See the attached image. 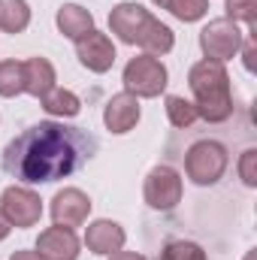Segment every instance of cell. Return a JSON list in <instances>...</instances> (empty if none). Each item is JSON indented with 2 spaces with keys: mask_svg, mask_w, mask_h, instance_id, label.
Wrapping results in <instances>:
<instances>
[{
  "mask_svg": "<svg viewBox=\"0 0 257 260\" xmlns=\"http://www.w3.org/2000/svg\"><path fill=\"white\" fill-rule=\"evenodd\" d=\"M30 24V6L27 0H0V30L3 34H21Z\"/></svg>",
  "mask_w": 257,
  "mask_h": 260,
  "instance_id": "obj_18",
  "label": "cell"
},
{
  "mask_svg": "<svg viewBox=\"0 0 257 260\" xmlns=\"http://www.w3.org/2000/svg\"><path fill=\"white\" fill-rule=\"evenodd\" d=\"M136 121H139V97H133V94H115L109 103H106V109H103V124L109 127V133H130V130L136 127Z\"/></svg>",
  "mask_w": 257,
  "mask_h": 260,
  "instance_id": "obj_12",
  "label": "cell"
},
{
  "mask_svg": "<svg viewBox=\"0 0 257 260\" xmlns=\"http://www.w3.org/2000/svg\"><path fill=\"white\" fill-rule=\"evenodd\" d=\"M9 230H12V227H9V221L3 218V212H0V242H3L6 236H9Z\"/></svg>",
  "mask_w": 257,
  "mask_h": 260,
  "instance_id": "obj_27",
  "label": "cell"
},
{
  "mask_svg": "<svg viewBox=\"0 0 257 260\" xmlns=\"http://www.w3.org/2000/svg\"><path fill=\"white\" fill-rule=\"evenodd\" d=\"M97 154V139L85 127L40 121L3 148V170L21 185H49L79 173Z\"/></svg>",
  "mask_w": 257,
  "mask_h": 260,
  "instance_id": "obj_1",
  "label": "cell"
},
{
  "mask_svg": "<svg viewBox=\"0 0 257 260\" xmlns=\"http://www.w3.org/2000/svg\"><path fill=\"white\" fill-rule=\"evenodd\" d=\"M133 46H139V49H145V55H167V52H173V46H176V37H173V30L164 24V21H157L151 12L142 18V27H139V34H136V43Z\"/></svg>",
  "mask_w": 257,
  "mask_h": 260,
  "instance_id": "obj_13",
  "label": "cell"
},
{
  "mask_svg": "<svg viewBox=\"0 0 257 260\" xmlns=\"http://www.w3.org/2000/svg\"><path fill=\"white\" fill-rule=\"evenodd\" d=\"M227 18L245 21L248 27L257 24V0H227Z\"/></svg>",
  "mask_w": 257,
  "mask_h": 260,
  "instance_id": "obj_23",
  "label": "cell"
},
{
  "mask_svg": "<svg viewBox=\"0 0 257 260\" xmlns=\"http://www.w3.org/2000/svg\"><path fill=\"white\" fill-rule=\"evenodd\" d=\"M24 94V67L21 61H0V97Z\"/></svg>",
  "mask_w": 257,
  "mask_h": 260,
  "instance_id": "obj_19",
  "label": "cell"
},
{
  "mask_svg": "<svg viewBox=\"0 0 257 260\" xmlns=\"http://www.w3.org/2000/svg\"><path fill=\"white\" fill-rule=\"evenodd\" d=\"M239 176H242V182H245L248 188L257 185V151L254 148L242 151V157H239Z\"/></svg>",
  "mask_w": 257,
  "mask_h": 260,
  "instance_id": "obj_24",
  "label": "cell"
},
{
  "mask_svg": "<svg viewBox=\"0 0 257 260\" xmlns=\"http://www.w3.org/2000/svg\"><path fill=\"white\" fill-rule=\"evenodd\" d=\"M245 260H254V251H251V254H248V257H245Z\"/></svg>",
  "mask_w": 257,
  "mask_h": 260,
  "instance_id": "obj_28",
  "label": "cell"
},
{
  "mask_svg": "<svg viewBox=\"0 0 257 260\" xmlns=\"http://www.w3.org/2000/svg\"><path fill=\"white\" fill-rule=\"evenodd\" d=\"M142 197H145V203H148L154 212H170V209H176V206L182 203V176H179L173 167H167V164L154 167V170L145 176Z\"/></svg>",
  "mask_w": 257,
  "mask_h": 260,
  "instance_id": "obj_6",
  "label": "cell"
},
{
  "mask_svg": "<svg viewBox=\"0 0 257 260\" xmlns=\"http://www.w3.org/2000/svg\"><path fill=\"white\" fill-rule=\"evenodd\" d=\"M91 215V197L79 188H64L52 197V221L58 227H82Z\"/></svg>",
  "mask_w": 257,
  "mask_h": 260,
  "instance_id": "obj_8",
  "label": "cell"
},
{
  "mask_svg": "<svg viewBox=\"0 0 257 260\" xmlns=\"http://www.w3.org/2000/svg\"><path fill=\"white\" fill-rule=\"evenodd\" d=\"M124 239H127L124 227L115 224V221H109V218L91 221L88 230H85V245H88V251H91V254H103V257L121 251V248H124Z\"/></svg>",
  "mask_w": 257,
  "mask_h": 260,
  "instance_id": "obj_11",
  "label": "cell"
},
{
  "mask_svg": "<svg viewBox=\"0 0 257 260\" xmlns=\"http://www.w3.org/2000/svg\"><path fill=\"white\" fill-rule=\"evenodd\" d=\"M145 15H148V9H142L139 3H118V6L109 12V30H112L121 43L133 46Z\"/></svg>",
  "mask_w": 257,
  "mask_h": 260,
  "instance_id": "obj_14",
  "label": "cell"
},
{
  "mask_svg": "<svg viewBox=\"0 0 257 260\" xmlns=\"http://www.w3.org/2000/svg\"><path fill=\"white\" fill-rule=\"evenodd\" d=\"M43 109H46L49 115H55V118H76V115L82 112V100H79L73 91L55 85V88L43 97Z\"/></svg>",
  "mask_w": 257,
  "mask_h": 260,
  "instance_id": "obj_17",
  "label": "cell"
},
{
  "mask_svg": "<svg viewBox=\"0 0 257 260\" xmlns=\"http://www.w3.org/2000/svg\"><path fill=\"white\" fill-rule=\"evenodd\" d=\"M109 260H148V257H142L136 251H115V254H109Z\"/></svg>",
  "mask_w": 257,
  "mask_h": 260,
  "instance_id": "obj_25",
  "label": "cell"
},
{
  "mask_svg": "<svg viewBox=\"0 0 257 260\" xmlns=\"http://www.w3.org/2000/svg\"><path fill=\"white\" fill-rule=\"evenodd\" d=\"M164 9H170L179 21H200L209 12V0H164Z\"/></svg>",
  "mask_w": 257,
  "mask_h": 260,
  "instance_id": "obj_21",
  "label": "cell"
},
{
  "mask_svg": "<svg viewBox=\"0 0 257 260\" xmlns=\"http://www.w3.org/2000/svg\"><path fill=\"white\" fill-rule=\"evenodd\" d=\"M24 67V94L43 100L52 88H55V67L46 58H30V61H21Z\"/></svg>",
  "mask_w": 257,
  "mask_h": 260,
  "instance_id": "obj_15",
  "label": "cell"
},
{
  "mask_svg": "<svg viewBox=\"0 0 257 260\" xmlns=\"http://www.w3.org/2000/svg\"><path fill=\"white\" fill-rule=\"evenodd\" d=\"M37 257L40 260H79V236L70 227H49L37 239Z\"/></svg>",
  "mask_w": 257,
  "mask_h": 260,
  "instance_id": "obj_10",
  "label": "cell"
},
{
  "mask_svg": "<svg viewBox=\"0 0 257 260\" xmlns=\"http://www.w3.org/2000/svg\"><path fill=\"white\" fill-rule=\"evenodd\" d=\"M167 67L160 64L154 55H139V58H130L124 67V91L133 97H160L167 91Z\"/></svg>",
  "mask_w": 257,
  "mask_h": 260,
  "instance_id": "obj_4",
  "label": "cell"
},
{
  "mask_svg": "<svg viewBox=\"0 0 257 260\" xmlns=\"http://www.w3.org/2000/svg\"><path fill=\"white\" fill-rule=\"evenodd\" d=\"M9 260H40V257H37V251H15Z\"/></svg>",
  "mask_w": 257,
  "mask_h": 260,
  "instance_id": "obj_26",
  "label": "cell"
},
{
  "mask_svg": "<svg viewBox=\"0 0 257 260\" xmlns=\"http://www.w3.org/2000/svg\"><path fill=\"white\" fill-rule=\"evenodd\" d=\"M0 212L9 221V227H34V224H40L43 200L37 191H30L24 185H12L0 197Z\"/></svg>",
  "mask_w": 257,
  "mask_h": 260,
  "instance_id": "obj_7",
  "label": "cell"
},
{
  "mask_svg": "<svg viewBox=\"0 0 257 260\" xmlns=\"http://www.w3.org/2000/svg\"><path fill=\"white\" fill-rule=\"evenodd\" d=\"M167 118H170L173 127H191L200 115H197V106L191 100H185L179 94H170L167 97Z\"/></svg>",
  "mask_w": 257,
  "mask_h": 260,
  "instance_id": "obj_20",
  "label": "cell"
},
{
  "mask_svg": "<svg viewBox=\"0 0 257 260\" xmlns=\"http://www.w3.org/2000/svg\"><path fill=\"white\" fill-rule=\"evenodd\" d=\"M76 55H79V64L88 67L91 73H106L115 64V46L100 30H91L82 40H76Z\"/></svg>",
  "mask_w": 257,
  "mask_h": 260,
  "instance_id": "obj_9",
  "label": "cell"
},
{
  "mask_svg": "<svg viewBox=\"0 0 257 260\" xmlns=\"http://www.w3.org/2000/svg\"><path fill=\"white\" fill-rule=\"evenodd\" d=\"M55 21H58V30L64 34L67 40H73V43L94 30V15H91L88 9H82L79 3H64V6L58 9Z\"/></svg>",
  "mask_w": 257,
  "mask_h": 260,
  "instance_id": "obj_16",
  "label": "cell"
},
{
  "mask_svg": "<svg viewBox=\"0 0 257 260\" xmlns=\"http://www.w3.org/2000/svg\"><path fill=\"white\" fill-rule=\"evenodd\" d=\"M227 170V148L221 142L212 139H200L194 142L185 154V176L194 185H215Z\"/></svg>",
  "mask_w": 257,
  "mask_h": 260,
  "instance_id": "obj_3",
  "label": "cell"
},
{
  "mask_svg": "<svg viewBox=\"0 0 257 260\" xmlns=\"http://www.w3.org/2000/svg\"><path fill=\"white\" fill-rule=\"evenodd\" d=\"M188 85L194 91V106L197 115L206 118L209 124H221L233 115V91H230V73L221 61L203 58L191 67Z\"/></svg>",
  "mask_w": 257,
  "mask_h": 260,
  "instance_id": "obj_2",
  "label": "cell"
},
{
  "mask_svg": "<svg viewBox=\"0 0 257 260\" xmlns=\"http://www.w3.org/2000/svg\"><path fill=\"white\" fill-rule=\"evenodd\" d=\"M160 260H206V251H203L197 242L176 239V242H170V245L160 251Z\"/></svg>",
  "mask_w": 257,
  "mask_h": 260,
  "instance_id": "obj_22",
  "label": "cell"
},
{
  "mask_svg": "<svg viewBox=\"0 0 257 260\" xmlns=\"http://www.w3.org/2000/svg\"><path fill=\"white\" fill-rule=\"evenodd\" d=\"M242 40H245V34L230 18H215V21H209L200 30V49H203V55L209 61H221V64L239 55Z\"/></svg>",
  "mask_w": 257,
  "mask_h": 260,
  "instance_id": "obj_5",
  "label": "cell"
}]
</instances>
